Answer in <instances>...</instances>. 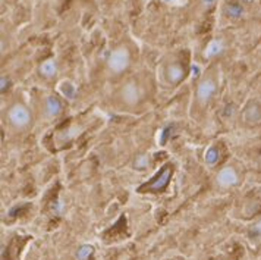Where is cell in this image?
<instances>
[{"instance_id":"1","label":"cell","mask_w":261,"mask_h":260,"mask_svg":"<svg viewBox=\"0 0 261 260\" xmlns=\"http://www.w3.org/2000/svg\"><path fill=\"white\" fill-rule=\"evenodd\" d=\"M109 69L113 73H120L122 71H125L129 65V53L125 47H119L116 50L111 51L109 60H107Z\"/></svg>"},{"instance_id":"2","label":"cell","mask_w":261,"mask_h":260,"mask_svg":"<svg viewBox=\"0 0 261 260\" xmlns=\"http://www.w3.org/2000/svg\"><path fill=\"white\" fill-rule=\"evenodd\" d=\"M7 118L10 120V123L18 128V129H22L25 126H28L29 120H31V113L29 110L22 106V104H15L9 109V113H7Z\"/></svg>"},{"instance_id":"3","label":"cell","mask_w":261,"mask_h":260,"mask_svg":"<svg viewBox=\"0 0 261 260\" xmlns=\"http://www.w3.org/2000/svg\"><path fill=\"white\" fill-rule=\"evenodd\" d=\"M120 95H122V100L126 104L132 106V104H136L141 100V90L135 82H126L120 90Z\"/></svg>"},{"instance_id":"4","label":"cell","mask_w":261,"mask_h":260,"mask_svg":"<svg viewBox=\"0 0 261 260\" xmlns=\"http://www.w3.org/2000/svg\"><path fill=\"white\" fill-rule=\"evenodd\" d=\"M216 181H217V184H218L220 187L227 188V187H232V185H235V184L238 182V173H236V170H235L233 167L227 166V167H223V169L217 173Z\"/></svg>"},{"instance_id":"5","label":"cell","mask_w":261,"mask_h":260,"mask_svg":"<svg viewBox=\"0 0 261 260\" xmlns=\"http://www.w3.org/2000/svg\"><path fill=\"white\" fill-rule=\"evenodd\" d=\"M216 84H214V81H211V79H205V81H202L199 85H198V88H196V97H198V100L201 101V103H207L208 100H210V97L216 93Z\"/></svg>"},{"instance_id":"6","label":"cell","mask_w":261,"mask_h":260,"mask_svg":"<svg viewBox=\"0 0 261 260\" xmlns=\"http://www.w3.org/2000/svg\"><path fill=\"white\" fill-rule=\"evenodd\" d=\"M167 78L170 82H179L183 78V68L173 63L167 68Z\"/></svg>"},{"instance_id":"7","label":"cell","mask_w":261,"mask_h":260,"mask_svg":"<svg viewBox=\"0 0 261 260\" xmlns=\"http://www.w3.org/2000/svg\"><path fill=\"white\" fill-rule=\"evenodd\" d=\"M62 110V104L59 103V100L56 97H48L45 101V112L48 116H56L59 115Z\"/></svg>"},{"instance_id":"8","label":"cell","mask_w":261,"mask_h":260,"mask_svg":"<svg viewBox=\"0 0 261 260\" xmlns=\"http://www.w3.org/2000/svg\"><path fill=\"white\" fill-rule=\"evenodd\" d=\"M40 71H41V73L45 75V76H53V75L56 73V63H54L53 60H47V62H44V63L41 65Z\"/></svg>"},{"instance_id":"9","label":"cell","mask_w":261,"mask_h":260,"mask_svg":"<svg viewBox=\"0 0 261 260\" xmlns=\"http://www.w3.org/2000/svg\"><path fill=\"white\" fill-rule=\"evenodd\" d=\"M91 251H92V250H91V247L84 245V247H81V248H79V251H78V254H76V256H78V259H79V260H85V259L91 254Z\"/></svg>"},{"instance_id":"10","label":"cell","mask_w":261,"mask_h":260,"mask_svg":"<svg viewBox=\"0 0 261 260\" xmlns=\"http://www.w3.org/2000/svg\"><path fill=\"white\" fill-rule=\"evenodd\" d=\"M220 51V43H217V41H213L210 46H208V50L204 53V54H207V56H211V54H214V53H218Z\"/></svg>"},{"instance_id":"11","label":"cell","mask_w":261,"mask_h":260,"mask_svg":"<svg viewBox=\"0 0 261 260\" xmlns=\"http://www.w3.org/2000/svg\"><path fill=\"white\" fill-rule=\"evenodd\" d=\"M205 160L208 163H211V165L217 162V151H216V148H210L208 150V153L205 154Z\"/></svg>"},{"instance_id":"12","label":"cell","mask_w":261,"mask_h":260,"mask_svg":"<svg viewBox=\"0 0 261 260\" xmlns=\"http://www.w3.org/2000/svg\"><path fill=\"white\" fill-rule=\"evenodd\" d=\"M257 229H258V231H260V232H261V222H260V223H258V225H257Z\"/></svg>"}]
</instances>
